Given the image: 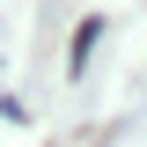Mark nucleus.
Segmentation results:
<instances>
[{"label": "nucleus", "mask_w": 147, "mask_h": 147, "mask_svg": "<svg viewBox=\"0 0 147 147\" xmlns=\"http://www.w3.org/2000/svg\"><path fill=\"white\" fill-rule=\"evenodd\" d=\"M103 30H110L103 15H88V22H81V30H74V74L88 66V52H96V37H103Z\"/></svg>", "instance_id": "nucleus-1"}]
</instances>
